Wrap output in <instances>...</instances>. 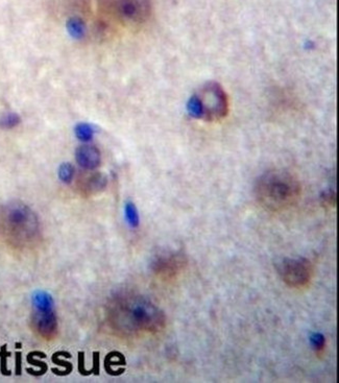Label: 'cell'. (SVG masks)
<instances>
[{"label":"cell","mask_w":339,"mask_h":383,"mask_svg":"<svg viewBox=\"0 0 339 383\" xmlns=\"http://www.w3.org/2000/svg\"><path fill=\"white\" fill-rule=\"evenodd\" d=\"M107 322L117 335L135 338L160 333L166 326L163 310L145 295L130 290L114 293L106 306Z\"/></svg>","instance_id":"cell-1"},{"label":"cell","mask_w":339,"mask_h":383,"mask_svg":"<svg viewBox=\"0 0 339 383\" xmlns=\"http://www.w3.org/2000/svg\"><path fill=\"white\" fill-rule=\"evenodd\" d=\"M0 241L18 251L38 247L42 227L36 212L22 202L0 205Z\"/></svg>","instance_id":"cell-2"},{"label":"cell","mask_w":339,"mask_h":383,"mask_svg":"<svg viewBox=\"0 0 339 383\" xmlns=\"http://www.w3.org/2000/svg\"><path fill=\"white\" fill-rule=\"evenodd\" d=\"M257 203L266 211L280 213L294 208L302 198V185L291 172L273 169L261 175L253 187Z\"/></svg>","instance_id":"cell-3"},{"label":"cell","mask_w":339,"mask_h":383,"mask_svg":"<svg viewBox=\"0 0 339 383\" xmlns=\"http://www.w3.org/2000/svg\"><path fill=\"white\" fill-rule=\"evenodd\" d=\"M192 115L207 121L224 119L229 112V99L222 86L209 83L189 101Z\"/></svg>","instance_id":"cell-4"},{"label":"cell","mask_w":339,"mask_h":383,"mask_svg":"<svg viewBox=\"0 0 339 383\" xmlns=\"http://www.w3.org/2000/svg\"><path fill=\"white\" fill-rule=\"evenodd\" d=\"M277 267L283 282L293 289L308 287L313 279L314 267L306 258H284Z\"/></svg>","instance_id":"cell-5"},{"label":"cell","mask_w":339,"mask_h":383,"mask_svg":"<svg viewBox=\"0 0 339 383\" xmlns=\"http://www.w3.org/2000/svg\"><path fill=\"white\" fill-rule=\"evenodd\" d=\"M188 265L186 256L180 252L162 253L152 258L150 270L163 281H172L183 274Z\"/></svg>","instance_id":"cell-6"},{"label":"cell","mask_w":339,"mask_h":383,"mask_svg":"<svg viewBox=\"0 0 339 383\" xmlns=\"http://www.w3.org/2000/svg\"><path fill=\"white\" fill-rule=\"evenodd\" d=\"M113 6L118 19L133 25L145 23L152 13V0H114Z\"/></svg>","instance_id":"cell-7"},{"label":"cell","mask_w":339,"mask_h":383,"mask_svg":"<svg viewBox=\"0 0 339 383\" xmlns=\"http://www.w3.org/2000/svg\"><path fill=\"white\" fill-rule=\"evenodd\" d=\"M30 322L33 331L43 339L52 340L58 335V319L54 309H33Z\"/></svg>","instance_id":"cell-8"},{"label":"cell","mask_w":339,"mask_h":383,"mask_svg":"<svg viewBox=\"0 0 339 383\" xmlns=\"http://www.w3.org/2000/svg\"><path fill=\"white\" fill-rule=\"evenodd\" d=\"M75 159L80 167L92 170L99 166L101 161V156L99 149L94 145L83 144L76 148Z\"/></svg>","instance_id":"cell-9"},{"label":"cell","mask_w":339,"mask_h":383,"mask_svg":"<svg viewBox=\"0 0 339 383\" xmlns=\"http://www.w3.org/2000/svg\"><path fill=\"white\" fill-rule=\"evenodd\" d=\"M107 186V178L103 173H93L83 181L82 189L84 194L94 195L100 193Z\"/></svg>","instance_id":"cell-10"},{"label":"cell","mask_w":339,"mask_h":383,"mask_svg":"<svg viewBox=\"0 0 339 383\" xmlns=\"http://www.w3.org/2000/svg\"><path fill=\"white\" fill-rule=\"evenodd\" d=\"M32 309H55L53 295L45 290H37L31 295Z\"/></svg>","instance_id":"cell-11"},{"label":"cell","mask_w":339,"mask_h":383,"mask_svg":"<svg viewBox=\"0 0 339 383\" xmlns=\"http://www.w3.org/2000/svg\"><path fill=\"white\" fill-rule=\"evenodd\" d=\"M67 30L70 36L74 39H81L86 33V23L77 16H73L67 21Z\"/></svg>","instance_id":"cell-12"},{"label":"cell","mask_w":339,"mask_h":383,"mask_svg":"<svg viewBox=\"0 0 339 383\" xmlns=\"http://www.w3.org/2000/svg\"><path fill=\"white\" fill-rule=\"evenodd\" d=\"M74 167L70 163H63L59 167V179L65 183V184H69L72 182L73 177H74Z\"/></svg>","instance_id":"cell-13"},{"label":"cell","mask_w":339,"mask_h":383,"mask_svg":"<svg viewBox=\"0 0 339 383\" xmlns=\"http://www.w3.org/2000/svg\"><path fill=\"white\" fill-rule=\"evenodd\" d=\"M74 133L78 140L83 142L91 140V138L93 136L92 128L87 124H78L74 129Z\"/></svg>","instance_id":"cell-14"},{"label":"cell","mask_w":339,"mask_h":383,"mask_svg":"<svg viewBox=\"0 0 339 383\" xmlns=\"http://www.w3.org/2000/svg\"><path fill=\"white\" fill-rule=\"evenodd\" d=\"M20 124V117L16 113H7L0 117V128L13 129Z\"/></svg>","instance_id":"cell-15"},{"label":"cell","mask_w":339,"mask_h":383,"mask_svg":"<svg viewBox=\"0 0 339 383\" xmlns=\"http://www.w3.org/2000/svg\"><path fill=\"white\" fill-rule=\"evenodd\" d=\"M125 216L126 220L132 225L133 228H137L139 224V215L137 212V209H136L135 205L132 203L126 204L125 206Z\"/></svg>","instance_id":"cell-16"},{"label":"cell","mask_w":339,"mask_h":383,"mask_svg":"<svg viewBox=\"0 0 339 383\" xmlns=\"http://www.w3.org/2000/svg\"><path fill=\"white\" fill-rule=\"evenodd\" d=\"M310 340H311V344H312L316 354L324 353L325 348H326V338L323 334L314 333V334H312Z\"/></svg>","instance_id":"cell-17"},{"label":"cell","mask_w":339,"mask_h":383,"mask_svg":"<svg viewBox=\"0 0 339 383\" xmlns=\"http://www.w3.org/2000/svg\"><path fill=\"white\" fill-rule=\"evenodd\" d=\"M11 353L7 352V346H4L2 348V351H0V357H2V373L6 376L11 375V372L8 371L7 368V357H9Z\"/></svg>","instance_id":"cell-18"},{"label":"cell","mask_w":339,"mask_h":383,"mask_svg":"<svg viewBox=\"0 0 339 383\" xmlns=\"http://www.w3.org/2000/svg\"><path fill=\"white\" fill-rule=\"evenodd\" d=\"M53 361L59 365H61V367H64L66 369V371L68 372V374H69L71 371H72V364L70 362H67V361H61V359H59V356H58V353L55 354L53 356Z\"/></svg>","instance_id":"cell-19"},{"label":"cell","mask_w":339,"mask_h":383,"mask_svg":"<svg viewBox=\"0 0 339 383\" xmlns=\"http://www.w3.org/2000/svg\"><path fill=\"white\" fill-rule=\"evenodd\" d=\"M27 360H28L29 363H31V364H33V365H37V367H40V369H42L44 372L47 371V364H46L45 362L35 360V359L32 358V355H31V354H29V355L27 356Z\"/></svg>","instance_id":"cell-20"},{"label":"cell","mask_w":339,"mask_h":383,"mask_svg":"<svg viewBox=\"0 0 339 383\" xmlns=\"http://www.w3.org/2000/svg\"><path fill=\"white\" fill-rule=\"evenodd\" d=\"M20 358H21V354L20 353H17V375H20L21 372H20Z\"/></svg>","instance_id":"cell-21"}]
</instances>
